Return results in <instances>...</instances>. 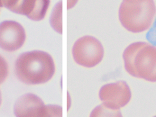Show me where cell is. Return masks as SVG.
Wrapping results in <instances>:
<instances>
[{
    "mask_svg": "<svg viewBox=\"0 0 156 117\" xmlns=\"http://www.w3.org/2000/svg\"><path fill=\"white\" fill-rule=\"evenodd\" d=\"M146 38L152 45L156 46V15L153 24L147 34Z\"/></svg>",
    "mask_w": 156,
    "mask_h": 117,
    "instance_id": "obj_10",
    "label": "cell"
},
{
    "mask_svg": "<svg viewBox=\"0 0 156 117\" xmlns=\"http://www.w3.org/2000/svg\"><path fill=\"white\" fill-rule=\"evenodd\" d=\"M55 71L53 58L42 51L22 54L16 60L15 67L18 80L27 85L45 83L53 77Z\"/></svg>",
    "mask_w": 156,
    "mask_h": 117,
    "instance_id": "obj_1",
    "label": "cell"
},
{
    "mask_svg": "<svg viewBox=\"0 0 156 117\" xmlns=\"http://www.w3.org/2000/svg\"><path fill=\"white\" fill-rule=\"evenodd\" d=\"M62 1H61L56 5L50 18L51 26L59 34L62 33Z\"/></svg>",
    "mask_w": 156,
    "mask_h": 117,
    "instance_id": "obj_8",
    "label": "cell"
},
{
    "mask_svg": "<svg viewBox=\"0 0 156 117\" xmlns=\"http://www.w3.org/2000/svg\"><path fill=\"white\" fill-rule=\"evenodd\" d=\"M125 68L132 76L156 82V46L137 42L128 46L123 55Z\"/></svg>",
    "mask_w": 156,
    "mask_h": 117,
    "instance_id": "obj_2",
    "label": "cell"
},
{
    "mask_svg": "<svg viewBox=\"0 0 156 117\" xmlns=\"http://www.w3.org/2000/svg\"><path fill=\"white\" fill-rule=\"evenodd\" d=\"M154 117H156V116H154Z\"/></svg>",
    "mask_w": 156,
    "mask_h": 117,
    "instance_id": "obj_13",
    "label": "cell"
},
{
    "mask_svg": "<svg viewBox=\"0 0 156 117\" xmlns=\"http://www.w3.org/2000/svg\"><path fill=\"white\" fill-rule=\"evenodd\" d=\"M99 97L105 105L119 110L130 102L132 93L126 82L119 81L103 86L99 92Z\"/></svg>",
    "mask_w": 156,
    "mask_h": 117,
    "instance_id": "obj_6",
    "label": "cell"
},
{
    "mask_svg": "<svg viewBox=\"0 0 156 117\" xmlns=\"http://www.w3.org/2000/svg\"><path fill=\"white\" fill-rule=\"evenodd\" d=\"M14 112L16 117H62V107L47 105L34 94L24 95L17 100Z\"/></svg>",
    "mask_w": 156,
    "mask_h": 117,
    "instance_id": "obj_4",
    "label": "cell"
},
{
    "mask_svg": "<svg viewBox=\"0 0 156 117\" xmlns=\"http://www.w3.org/2000/svg\"><path fill=\"white\" fill-rule=\"evenodd\" d=\"M90 117H122L118 109L110 108L103 104L93 110Z\"/></svg>",
    "mask_w": 156,
    "mask_h": 117,
    "instance_id": "obj_7",
    "label": "cell"
},
{
    "mask_svg": "<svg viewBox=\"0 0 156 117\" xmlns=\"http://www.w3.org/2000/svg\"><path fill=\"white\" fill-rule=\"evenodd\" d=\"M9 73V69L7 63L0 56V85L7 78Z\"/></svg>",
    "mask_w": 156,
    "mask_h": 117,
    "instance_id": "obj_9",
    "label": "cell"
},
{
    "mask_svg": "<svg viewBox=\"0 0 156 117\" xmlns=\"http://www.w3.org/2000/svg\"><path fill=\"white\" fill-rule=\"evenodd\" d=\"M78 0H68V9H69L72 8L74 5H75Z\"/></svg>",
    "mask_w": 156,
    "mask_h": 117,
    "instance_id": "obj_11",
    "label": "cell"
},
{
    "mask_svg": "<svg viewBox=\"0 0 156 117\" xmlns=\"http://www.w3.org/2000/svg\"><path fill=\"white\" fill-rule=\"evenodd\" d=\"M156 15L154 0H123L119 8L121 24L133 33H141L150 28Z\"/></svg>",
    "mask_w": 156,
    "mask_h": 117,
    "instance_id": "obj_3",
    "label": "cell"
},
{
    "mask_svg": "<svg viewBox=\"0 0 156 117\" xmlns=\"http://www.w3.org/2000/svg\"><path fill=\"white\" fill-rule=\"evenodd\" d=\"M104 54L101 42L93 37L86 36L74 44L72 54L75 61L82 66L90 68L101 62Z\"/></svg>",
    "mask_w": 156,
    "mask_h": 117,
    "instance_id": "obj_5",
    "label": "cell"
},
{
    "mask_svg": "<svg viewBox=\"0 0 156 117\" xmlns=\"http://www.w3.org/2000/svg\"><path fill=\"white\" fill-rule=\"evenodd\" d=\"M2 95H1V92H0V106H1V104H2Z\"/></svg>",
    "mask_w": 156,
    "mask_h": 117,
    "instance_id": "obj_12",
    "label": "cell"
}]
</instances>
